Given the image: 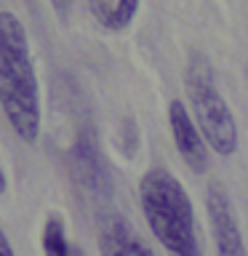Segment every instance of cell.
<instances>
[{
	"label": "cell",
	"instance_id": "obj_11",
	"mask_svg": "<svg viewBox=\"0 0 248 256\" xmlns=\"http://www.w3.org/2000/svg\"><path fill=\"white\" fill-rule=\"evenodd\" d=\"M0 192H6V174H3V168H0Z\"/></svg>",
	"mask_w": 248,
	"mask_h": 256
},
{
	"label": "cell",
	"instance_id": "obj_1",
	"mask_svg": "<svg viewBox=\"0 0 248 256\" xmlns=\"http://www.w3.org/2000/svg\"><path fill=\"white\" fill-rule=\"evenodd\" d=\"M0 107L22 142L40 136V91L19 16L0 11Z\"/></svg>",
	"mask_w": 248,
	"mask_h": 256
},
{
	"label": "cell",
	"instance_id": "obj_9",
	"mask_svg": "<svg viewBox=\"0 0 248 256\" xmlns=\"http://www.w3.org/2000/svg\"><path fill=\"white\" fill-rule=\"evenodd\" d=\"M43 251L46 256H75L64 235V224L59 216H48L43 227Z\"/></svg>",
	"mask_w": 248,
	"mask_h": 256
},
{
	"label": "cell",
	"instance_id": "obj_7",
	"mask_svg": "<svg viewBox=\"0 0 248 256\" xmlns=\"http://www.w3.org/2000/svg\"><path fill=\"white\" fill-rule=\"evenodd\" d=\"M72 166H75V174L78 179L83 182L86 190H94V192H102L107 195L110 192V174L102 163V155L96 150V144L88 139V136H80L72 147Z\"/></svg>",
	"mask_w": 248,
	"mask_h": 256
},
{
	"label": "cell",
	"instance_id": "obj_2",
	"mask_svg": "<svg viewBox=\"0 0 248 256\" xmlns=\"http://www.w3.org/2000/svg\"><path fill=\"white\" fill-rule=\"evenodd\" d=\"M142 211L152 235L174 256H200L195 211L184 184L166 168H152L139 184Z\"/></svg>",
	"mask_w": 248,
	"mask_h": 256
},
{
	"label": "cell",
	"instance_id": "obj_4",
	"mask_svg": "<svg viewBox=\"0 0 248 256\" xmlns=\"http://www.w3.org/2000/svg\"><path fill=\"white\" fill-rule=\"evenodd\" d=\"M206 208H208V222H211L214 243H216V256H248L232 200L219 182L208 184Z\"/></svg>",
	"mask_w": 248,
	"mask_h": 256
},
{
	"label": "cell",
	"instance_id": "obj_8",
	"mask_svg": "<svg viewBox=\"0 0 248 256\" xmlns=\"http://www.w3.org/2000/svg\"><path fill=\"white\" fill-rule=\"evenodd\" d=\"M88 11L104 30L120 32L139 14V3H134V0H96V3L88 6Z\"/></svg>",
	"mask_w": 248,
	"mask_h": 256
},
{
	"label": "cell",
	"instance_id": "obj_3",
	"mask_svg": "<svg viewBox=\"0 0 248 256\" xmlns=\"http://www.w3.org/2000/svg\"><path fill=\"white\" fill-rule=\"evenodd\" d=\"M184 86H187L190 104L195 110V123L203 134V139L219 155H232L238 150V126L235 118L224 102V96L216 88L214 70L206 56L192 54L187 72H184Z\"/></svg>",
	"mask_w": 248,
	"mask_h": 256
},
{
	"label": "cell",
	"instance_id": "obj_12",
	"mask_svg": "<svg viewBox=\"0 0 248 256\" xmlns=\"http://www.w3.org/2000/svg\"><path fill=\"white\" fill-rule=\"evenodd\" d=\"M246 75H248V67H246Z\"/></svg>",
	"mask_w": 248,
	"mask_h": 256
},
{
	"label": "cell",
	"instance_id": "obj_10",
	"mask_svg": "<svg viewBox=\"0 0 248 256\" xmlns=\"http://www.w3.org/2000/svg\"><path fill=\"white\" fill-rule=\"evenodd\" d=\"M0 256H16L11 243H8V238H6V232H3V227H0Z\"/></svg>",
	"mask_w": 248,
	"mask_h": 256
},
{
	"label": "cell",
	"instance_id": "obj_5",
	"mask_svg": "<svg viewBox=\"0 0 248 256\" xmlns=\"http://www.w3.org/2000/svg\"><path fill=\"white\" fill-rule=\"evenodd\" d=\"M168 126H171L174 144H176V150L182 152L184 163H187L195 174H203L208 168V150H206L208 142L203 139L198 123L192 120V115L179 99H174L168 104Z\"/></svg>",
	"mask_w": 248,
	"mask_h": 256
},
{
	"label": "cell",
	"instance_id": "obj_6",
	"mask_svg": "<svg viewBox=\"0 0 248 256\" xmlns=\"http://www.w3.org/2000/svg\"><path fill=\"white\" fill-rule=\"evenodd\" d=\"M99 254L102 256H155L152 248L136 235V230L120 214H107L99 222Z\"/></svg>",
	"mask_w": 248,
	"mask_h": 256
}]
</instances>
